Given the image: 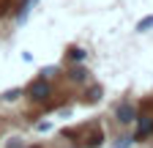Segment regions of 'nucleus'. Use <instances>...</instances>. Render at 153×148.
Listing matches in <instances>:
<instances>
[{
	"instance_id": "423d86ee",
	"label": "nucleus",
	"mask_w": 153,
	"mask_h": 148,
	"mask_svg": "<svg viewBox=\"0 0 153 148\" xmlns=\"http://www.w3.org/2000/svg\"><path fill=\"white\" fill-rule=\"evenodd\" d=\"M68 58L79 63V61H85V58H88V52H85L82 47H71V49H68Z\"/></svg>"
},
{
	"instance_id": "6e6552de",
	"label": "nucleus",
	"mask_w": 153,
	"mask_h": 148,
	"mask_svg": "<svg viewBox=\"0 0 153 148\" xmlns=\"http://www.w3.org/2000/svg\"><path fill=\"white\" fill-rule=\"evenodd\" d=\"M19 96H22V88H11V90L3 93V102H16Z\"/></svg>"
},
{
	"instance_id": "39448f33",
	"label": "nucleus",
	"mask_w": 153,
	"mask_h": 148,
	"mask_svg": "<svg viewBox=\"0 0 153 148\" xmlns=\"http://www.w3.org/2000/svg\"><path fill=\"white\" fill-rule=\"evenodd\" d=\"M101 93H104V90H101V85H93V88L88 90V93H85V99H88L90 104H96V102L101 99Z\"/></svg>"
},
{
	"instance_id": "7ed1b4c3",
	"label": "nucleus",
	"mask_w": 153,
	"mask_h": 148,
	"mask_svg": "<svg viewBox=\"0 0 153 148\" xmlns=\"http://www.w3.org/2000/svg\"><path fill=\"white\" fill-rule=\"evenodd\" d=\"M38 3V0H25V3H19V11H16V22H25L30 16V8Z\"/></svg>"
},
{
	"instance_id": "f03ea898",
	"label": "nucleus",
	"mask_w": 153,
	"mask_h": 148,
	"mask_svg": "<svg viewBox=\"0 0 153 148\" xmlns=\"http://www.w3.org/2000/svg\"><path fill=\"white\" fill-rule=\"evenodd\" d=\"M115 118H118V123H131V121H137V110H134L131 102H120L115 107Z\"/></svg>"
},
{
	"instance_id": "0eeeda50",
	"label": "nucleus",
	"mask_w": 153,
	"mask_h": 148,
	"mask_svg": "<svg viewBox=\"0 0 153 148\" xmlns=\"http://www.w3.org/2000/svg\"><path fill=\"white\" fill-rule=\"evenodd\" d=\"M150 129H153V118H142V121H140V132H137V137H145Z\"/></svg>"
},
{
	"instance_id": "9b49d317",
	"label": "nucleus",
	"mask_w": 153,
	"mask_h": 148,
	"mask_svg": "<svg viewBox=\"0 0 153 148\" xmlns=\"http://www.w3.org/2000/svg\"><path fill=\"white\" fill-rule=\"evenodd\" d=\"M30 148H41V145H30Z\"/></svg>"
},
{
	"instance_id": "20e7f679",
	"label": "nucleus",
	"mask_w": 153,
	"mask_h": 148,
	"mask_svg": "<svg viewBox=\"0 0 153 148\" xmlns=\"http://www.w3.org/2000/svg\"><path fill=\"white\" fill-rule=\"evenodd\" d=\"M68 80H71V82H85V80H88V71H85L82 66H76V69L68 71Z\"/></svg>"
},
{
	"instance_id": "9d476101",
	"label": "nucleus",
	"mask_w": 153,
	"mask_h": 148,
	"mask_svg": "<svg viewBox=\"0 0 153 148\" xmlns=\"http://www.w3.org/2000/svg\"><path fill=\"white\" fill-rule=\"evenodd\" d=\"M120 140H123V143H120L118 148H128V145H131V137H120Z\"/></svg>"
},
{
	"instance_id": "f257e3e1",
	"label": "nucleus",
	"mask_w": 153,
	"mask_h": 148,
	"mask_svg": "<svg viewBox=\"0 0 153 148\" xmlns=\"http://www.w3.org/2000/svg\"><path fill=\"white\" fill-rule=\"evenodd\" d=\"M27 99L30 102H47L49 96H52V85L47 82V77H38V80H33L30 85H27Z\"/></svg>"
},
{
	"instance_id": "1a4fd4ad",
	"label": "nucleus",
	"mask_w": 153,
	"mask_h": 148,
	"mask_svg": "<svg viewBox=\"0 0 153 148\" xmlns=\"http://www.w3.org/2000/svg\"><path fill=\"white\" fill-rule=\"evenodd\" d=\"M150 28H153V16H145V19L137 22V33H145V30H150Z\"/></svg>"
}]
</instances>
